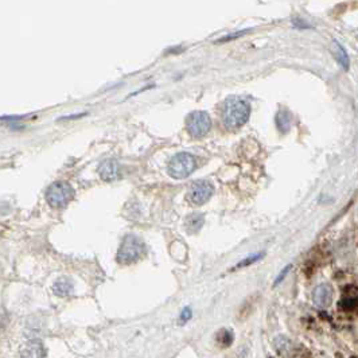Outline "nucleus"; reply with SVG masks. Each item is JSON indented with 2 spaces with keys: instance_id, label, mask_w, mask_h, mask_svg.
I'll use <instances>...</instances> for the list:
<instances>
[{
  "instance_id": "1",
  "label": "nucleus",
  "mask_w": 358,
  "mask_h": 358,
  "mask_svg": "<svg viewBox=\"0 0 358 358\" xmlns=\"http://www.w3.org/2000/svg\"><path fill=\"white\" fill-rule=\"evenodd\" d=\"M250 115V105L242 97H229L222 105V122L229 129H237L248 121Z\"/></svg>"
},
{
  "instance_id": "2",
  "label": "nucleus",
  "mask_w": 358,
  "mask_h": 358,
  "mask_svg": "<svg viewBox=\"0 0 358 358\" xmlns=\"http://www.w3.org/2000/svg\"><path fill=\"white\" fill-rule=\"evenodd\" d=\"M146 252V245L135 235H128L124 237L121 245L116 254V260L120 264H131L140 259Z\"/></svg>"
},
{
  "instance_id": "3",
  "label": "nucleus",
  "mask_w": 358,
  "mask_h": 358,
  "mask_svg": "<svg viewBox=\"0 0 358 358\" xmlns=\"http://www.w3.org/2000/svg\"><path fill=\"white\" fill-rule=\"evenodd\" d=\"M197 167V160L188 152H178L169 162V174L174 179H184L193 174Z\"/></svg>"
},
{
  "instance_id": "4",
  "label": "nucleus",
  "mask_w": 358,
  "mask_h": 358,
  "mask_svg": "<svg viewBox=\"0 0 358 358\" xmlns=\"http://www.w3.org/2000/svg\"><path fill=\"white\" fill-rule=\"evenodd\" d=\"M74 195V188L70 183L58 180L49 186L46 190V199L53 207H63Z\"/></svg>"
},
{
  "instance_id": "5",
  "label": "nucleus",
  "mask_w": 358,
  "mask_h": 358,
  "mask_svg": "<svg viewBox=\"0 0 358 358\" xmlns=\"http://www.w3.org/2000/svg\"><path fill=\"white\" fill-rule=\"evenodd\" d=\"M186 128L190 136L199 139L206 135L212 128V119L209 113L203 111H194L187 116L186 120Z\"/></svg>"
},
{
  "instance_id": "6",
  "label": "nucleus",
  "mask_w": 358,
  "mask_h": 358,
  "mask_svg": "<svg viewBox=\"0 0 358 358\" xmlns=\"http://www.w3.org/2000/svg\"><path fill=\"white\" fill-rule=\"evenodd\" d=\"M214 193V186L207 180H197L195 183L191 184V187L188 190V201L201 206L203 203H206Z\"/></svg>"
},
{
  "instance_id": "7",
  "label": "nucleus",
  "mask_w": 358,
  "mask_h": 358,
  "mask_svg": "<svg viewBox=\"0 0 358 358\" xmlns=\"http://www.w3.org/2000/svg\"><path fill=\"white\" fill-rule=\"evenodd\" d=\"M333 300V288L329 284H319L312 292V301L314 304L320 308L330 306Z\"/></svg>"
},
{
  "instance_id": "8",
  "label": "nucleus",
  "mask_w": 358,
  "mask_h": 358,
  "mask_svg": "<svg viewBox=\"0 0 358 358\" xmlns=\"http://www.w3.org/2000/svg\"><path fill=\"white\" fill-rule=\"evenodd\" d=\"M120 174V166L116 160H105L103 162L99 167V175L100 178L105 180V182H111L115 180Z\"/></svg>"
},
{
  "instance_id": "9",
  "label": "nucleus",
  "mask_w": 358,
  "mask_h": 358,
  "mask_svg": "<svg viewBox=\"0 0 358 358\" xmlns=\"http://www.w3.org/2000/svg\"><path fill=\"white\" fill-rule=\"evenodd\" d=\"M73 291V283L70 279L67 278H61L56 280V283L53 284V292L56 294L57 297H69Z\"/></svg>"
},
{
  "instance_id": "10",
  "label": "nucleus",
  "mask_w": 358,
  "mask_h": 358,
  "mask_svg": "<svg viewBox=\"0 0 358 358\" xmlns=\"http://www.w3.org/2000/svg\"><path fill=\"white\" fill-rule=\"evenodd\" d=\"M203 222H205V218H203L202 214L194 213L191 216H188L187 220H186V229H187L188 233H197L202 228Z\"/></svg>"
},
{
  "instance_id": "11",
  "label": "nucleus",
  "mask_w": 358,
  "mask_h": 358,
  "mask_svg": "<svg viewBox=\"0 0 358 358\" xmlns=\"http://www.w3.org/2000/svg\"><path fill=\"white\" fill-rule=\"evenodd\" d=\"M334 46H335V56H337V60H338L339 65L344 67L345 70L349 69V57L346 50L344 49V46H341L337 41H334Z\"/></svg>"
},
{
  "instance_id": "12",
  "label": "nucleus",
  "mask_w": 358,
  "mask_h": 358,
  "mask_svg": "<svg viewBox=\"0 0 358 358\" xmlns=\"http://www.w3.org/2000/svg\"><path fill=\"white\" fill-rule=\"evenodd\" d=\"M290 122H291V115L287 111H280L276 116V124L280 131L286 132L290 128Z\"/></svg>"
},
{
  "instance_id": "13",
  "label": "nucleus",
  "mask_w": 358,
  "mask_h": 358,
  "mask_svg": "<svg viewBox=\"0 0 358 358\" xmlns=\"http://www.w3.org/2000/svg\"><path fill=\"white\" fill-rule=\"evenodd\" d=\"M217 342L221 345L222 348H229L233 344V333L229 330H221L217 333Z\"/></svg>"
},
{
  "instance_id": "14",
  "label": "nucleus",
  "mask_w": 358,
  "mask_h": 358,
  "mask_svg": "<svg viewBox=\"0 0 358 358\" xmlns=\"http://www.w3.org/2000/svg\"><path fill=\"white\" fill-rule=\"evenodd\" d=\"M263 256H264V252H261V253L252 254V256H249V257H246V259L241 260L240 263L233 267V269H240V268H245V267H249L250 264H253V263H256V261H259V260L261 259Z\"/></svg>"
},
{
  "instance_id": "15",
  "label": "nucleus",
  "mask_w": 358,
  "mask_h": 358,
  "mask_svg": "<svg viewBox=\"0 0 358 358\" xmlns=\"http://www.w3.org/2000/svg\"><path fill=\"white\" fill-rule=\"evenodd\" d=\"M248 31H249V30H241V31H237V33L228 34V35H225V37H222V38H220V39H217L216 43L229 42V41H232V39H237V38L242 37V35H245V34L248 33Z\"/></svg>"
},
{
  "instance_id": "16",
  "label": "nucleus",
  "mask_w": 358,
  "mask_h": 358,
  "mask_svg": "<svg viewBox=\"0 0 358 358\" xmlns=\"http://www.w3.org/2000/svg\"><path fill=\"white\" fill-rule=\"evenodd\" d=\"M191 316H193V312H191V308L190 307H184L182 312H180V316H179V323H182L184 325L186 322L191 319Z\"/></svg>"
},
{
  "instance_id": "17",
  "label": "nucleus",
  "mask_w": 358,
  "mask_h": 358,
  "mask_svg": "<svg viewBox=\"0 0 358 358\" xmlns=\"http://www.w3.org/2000/svg\"><path fill=\"white\" fill-rule=\"evenodd\" d=\"M291 268H292V265H287V267H284V268L282 269V272L279 273L278 278L275 279V283H273V286H275V287H276L278 284H280V283H282L283 280L286 279V276H287L288 272H290V269Z\"/></svg>"
},
{
  "instance_id": "18",
  "label": "nucleus",
  "mask_w": 358,
  "mask_h": 358,
  "mask_svg": "<svg viewBox=\"0 0 358 358\" xmlns=\"http://www.w3.org/2000/svg\"><path fill=\"white\" fill-rule=\"evenodd\" d=\"M341 306L344 307L345 310H352L358 306V300L357 299H346L341 303Z\"/></svg>"
},
{
  "instance_id": "19",
  "label": "nucleus",
  "mask_w": 358,
  "mask_h": 358,
  "mask_svg": "<svg viewBox=\"0 0 358 358\" xmlns=\"http://www.w3.org/2000/svg\"><path fill=\"white\" fill-rule=\"evenodd\" d=\"M292 23H294V26H297V27H299V28H310L311 27L310 24L301 22L300 19H294V20H292Z\"/></svg>"
},
{
  "instance_id": "20",
  "label": "nucleus",
  "mask_w": 358,
  "mask_h": 358,
  "mask_svg": "<svg viewBox=\"0 0 358 358\" xmlns=\"http://www.w3.org/2000/svg\"><path fill=\"white\" fill-rule=\"evenodd\" d=\"M86 113H78V115H71V116H65V118H62L61 120H71V119H78L81 116H85Z\"/></svg>"
}]
</instances>
